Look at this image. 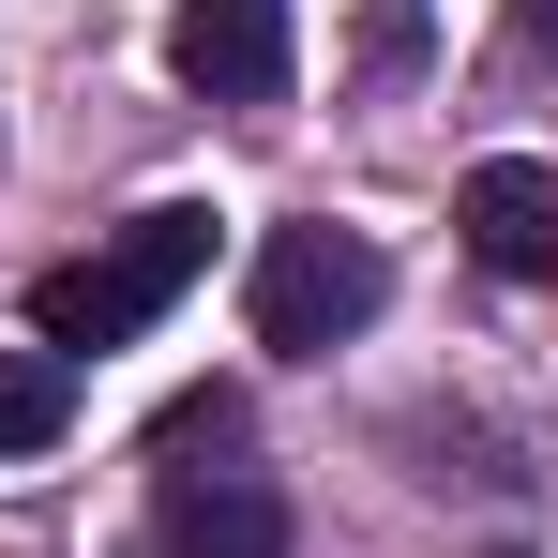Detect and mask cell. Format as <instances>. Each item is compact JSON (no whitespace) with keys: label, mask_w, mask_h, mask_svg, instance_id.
I'll list each match as a JSON object with an SVG mask.
<instances>
[{"label":"cell","mask_w":558,"mask_h":558,"mask_svg":"<svg viewBox=\"0 0 558 558\" xmlns=\"http://www.w3.org/2000/svg\"><path fill=\"white\" fill-rule=\"evenodd\" d=\"M211 272V211H136L121 242H92V257H61V272L31 287V348H136L182 287Z\"/></svg>","instance_id":"cell-1"},{"label":"cell","mask_w":558,"mask_h":558,"mask_svg":"<svg viewBox=\"0 0 558 558\" xmlns=\"http://www.w3.org/2000/svg\"><path fill=\"white\" fill-rule=\"evenodd\" d=\"M377 302H392V257H377L363 227H272V242H257V287H242V317H257V348H272V363L348 348Z\"/></svg>","instance_id":"cell-2"},{"label":"cell","mask_w":558,"mask_h":558,"mask_svg":"<svg viewBox=\"0 0 558 558\" xmlns=\"http://www.w3.org/2000/svg\"><path fill=\"white\" fill-rule=\"evenodd\" d=\"M167 76L211 106H272L287 92V0H182L167 15Z\"/></svg>","instance_id":"cell-3"},{"label":"cell","mask_w":558,"mask_h":558,"mask_svg":"<svg viewBox=\"0 0 558 558\" xmlns=\"http://www.w3.org/2000/svg\"><path fill=\"white\" fill-rule=\"evenodd\" d=\"M453 227H468V257H483V272L558 287V167H544V151L468 167V182H453Z\"/></svg>","instance_id":"cell-4"},{"label":"cell","mask_w":558,"mask_h":558,"mask_svg":"<svg viewBox=\"0 0 558 558\" xmlns=\"http://www.w3.org/2000/svg\"><path fill=\"white\" fill-rule=\"evenodd\" d=\"M167 558H287V498L257 468H167Z\"/></svg>","instance_id":"cell-5"},{"label":"cell","mask_w":558,"mask_h":558,"mask_svg":"<svg viewBox=\"0 0 558 558\" xmlns=\"http://www.w3.org/2000/svg\"><path fill=\"white\" fill-rule=\"evenodd\" d=\"M76 438V363L61 348H0V453H61Z\"/></svg>","instance_id":"cell-6"},{"label":"cell","mask_w":558,"mask_h":558,"mask_svg":"<svg viewBox=\"0 0 558 558\" xmlns=\"http://www.w3.org/2000/svg\"><path fill=\"white\" fill-rule=\"evenodd\" d=\"M513 46H529V61H558V0H513Z\"/></svg>","instance_id":"cell-7"}]
</instances>
